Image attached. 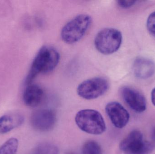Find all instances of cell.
<instances>
[{"instance_id": "7", "label": "cell", "mask_w": 155, "mask_h": 154, "mask_svg": "<svg viewBox=\"0 0 155 154\" xmlns=\"http://www.w3.org/2000/svg\"><path fill=\"white\" fill-rule=\"evenodd\" d=\"M56 116L55 112L51 109H40L33 113L31 118L32 126L40 132H47L55 125Z\"/></svg>"}, {"instance_id": "8", "label": "cell", "mask_w": 155, "mask_h": 154, "mask_svg": "<svg viewBox=\"0 0 155 154\" xmlns=\"http://www.w3.org/2000/svg\"><path fill=\"white\" fill-rule=\"evenodd\" d=\"M105 110L112 124L117 128H123L129 122V113L118 102L108 103L106 106Z\"/></svg>"}, {"instance_id": "11", "label": "cell", "mask_w": 155, "mask_h": 154, "mask_svg": "<svg viewBox=\"0 0 155 154\" xmlns=\"http://www.w3.org/2000/svg\"><path fill=\"white\" fill-rule=\"evenodd\" d=\"M44 97L42 89L36 85H28L24 92L23 98L25 104L30 107H36L41 103Z\"/></svg>"}, {"instance_id": "6", "label": "cell", "mask_w": 155, "mask_h": 154, "mask_svg": "<svg viewBox=\"0 0 155 154\" xmlns=\"http://www.w3.org/2000/svg\"><path fill=\"white\" fill-rule=\"evenodd\" d=\"M120 149L126 154H149L152 150L150 143L143 140L140 131L134 130L121 141Z\"/></svg>"}, {"instance_id": "16", "label": "cell", "mask_w": 155, "mask_h": 154, "mask_svg": "<svg viewBox=\"0 0 155 154\" xmlns=\"http://www.w3.org/2000/svg\"><path fill=\"white\" fill-rule=\"evenodd\" d=\"M147 28L149 32L155 37V11L151 14L148 17Z\"/></svg>"}, {"instance_id": "10", "label": "cell", "mask_w": 155, "mask_h": 154, "mask_svg": "<svg viewBox=\"0 0 155 154\" xmlns=\"http://www.w3.org/2000/svg\"><path fill=\"white\" fill-rule=\"evenodd\" d=\"M133 69L136 77L144 79L153 75L155 71V65L151 60L140 57L135 61Z\"/></svg>"}, {"instance_id": "2", "label": "cell", "mask_w": 155, "mask_h": 154, "mask_svg": "<svg viewBox=\"0 0 155 154\" xmlns=\"http://www.w3.org/2000/svg\"><path fill=\"white\" fill-rule=\"evenodd\" d=\"M91 23L92 18L88 14L77 15L66 23L62 29V39L68 44L76 43L84 37Z\"/></svg>"}, {"instance_id": "3", "label": "cell", "mask_w": 155, "mask_h": 154, "mask_svg": "<svg viewBox=\"0 0 155 154\" xmlns=\"http://www.w3.org/2000/svg\"><path fill=\"white\" fill-rule=\"evenodd\" d=\"M75 123L82 131L93 135H100L106 129L105 123L101 114L94 109H83L78 112Z\"/></svg>"}, {"instance_id": "17", "label": "cell", "mask_w": 155, "mask_h": 154, "mask_svg": "<svg viewBox=\"0 0 155 154\" xmlns=\"http://www.w3.org/2000/svg\"><path fill=\"white\" fill-rule=\"evenodd\" d=\"M135 1H118V5L123 8H128L134 5L136 2Z\"/></svg>"}, {"instance_id": "9", "label": "cell", "mask_w": 155, "mask_h": 154, "mask_svg": "<svg viewBox=\"0 0 155 154\" xmlns=\"http://www.w3.org/2000/svg\"><path fill=\"white\" fill-rule=\"evenodd\" d=\"M121 95L127 105L133 111L142 113L147 108L146 101L144 96L139 91L129 87H124L121 90Z\"/></svg>"}, {"instance_id": "19", "label": "cell", "mask_w": 155, "mask_h": 154, "mask_svg": "<svg viewBox=\"0 0 155 154\" xmlns=\"http://www.w3.org/2000/svg\"><path fill=\"white\" fill-rule=\"evenodd\" d=\"M153 137L154 138L155 140V129H154V130L153 132Z\"/></svg>"}, {"instance_id": "5", "label": "cell", "mask_w": 155, "mask_h": 154, "mask_svg": "<svg viewBox=\"0 0 155 154\" xmlns=\"http://www.w3.org/2000/svg\"><path fill=\"white\" fill-rule=\"evenodd\" d=\"M109 86V82L106 79L93 78L79 84L77 87V93L84 99H95L104 95L108 90Z\"/></svg>"}, {"instance_id": "15", "label": "cell", "mask_w": 155, "mask_h": 154, "mask_svg": "<svg viewBox=\"0 0 155 154\" xmlns=\"http://www.w3.org/2000/svg\"><path fill=\"white\" fill-rule=\"evenodd\" d=\"M83 154H102L101 146L95 141H88L82 147Z\"/></svg>"}, {"instance_id": "4", "label": "cell", "mask_w": 155, "mask_h": 154, "mask_svg": "<svg viewBox=\"0 0 155 154\" xmlns=\"http://www.w3.org/2000/svg\"><path fill=\"white\" fill-rule=\"evenodd\" d=\"M122 39L120 31L114 28H105L97 34L94 40L95 47L102 54L109 55L119 49Z\"/></svg>"}, {"instance_id": "20", "label": "cell", "mask_w": 155, "mask_h": 154, "mask_svg": "<svg viewBox=\"0 0 155 154\" xmlns=\"http://www.w3.org/2000/svg\"><path fill=\"white\" fill-rule=\"evenodd\" d=\"M73 154V153H68V154Z\"/></svg>"}, {"instance_id": "13", "label": "cell", "mask_w": 155, "mask_h": 154, "mask_svg": "<svg viewBox=\"0 0 155 154\" xmlns=\"http://www.w3.org/2000/svg\"><path fill=\"white\" fill-rule=\"evenodd\" d=\"M19 146L18 139L10 138L0 146V154H15Z\"/></svg>"}, {"instance_id": "18", "label": "cell", "mask_w": 155, "mask_h": 154, "mask_svg": "<svg viewBox=\"0 0 155 154\" xmlns=\"http://www.w3.org/2000/svg\"><path fill=\"white\" fill-rule=\"evenodd\" d=\"M151 98H152V101L153 104L155 106V88L153 89L152 92L151 94Z\"/></svg>"}, {"instance_id": "1", "label": "cell", "mask_w": 155, "mask_h": 154, "mask_svg": "<svg viewBox=\"0 0 155 154\" xmlns=\"http://www.w3.org/2000/svg\"><path fill=\"white\" fill-rule=\"evenodd\" d=\"M58 51L49 46L42 47L35 56L26 79V84L30 85L40 73L51 72L55 69L60 61Z\"/></svg>"}, {"instance_id": "12", "label": "cell", "mask_w": 155, "mask_h": 154, "mask_svg": "<svg viewBox=\"0 0 155 154\" xmlns=\"http://www.w3.org/2000/svg\"><path fill=\"white\" fill-rule=\"evenodd\" d=\"M24 117L18 113L5 114L0 117V134L9 133L22 124Z\"/></svg>"}, {"instance_id": "14", "label": "cell", "mask_w": 155, "mask_h": 154, "mask_svg": "<svg viewBox=\"0 0 155 154\" xmlns=\"http://www.w3.org/2000/svg\"><path fill=\"white\" fill-rule=\"evenodd\" d=\"M59 149L56 146L49 143H43L36 147L33 154H59Z\"/></svg>"}]
</instances>
